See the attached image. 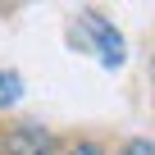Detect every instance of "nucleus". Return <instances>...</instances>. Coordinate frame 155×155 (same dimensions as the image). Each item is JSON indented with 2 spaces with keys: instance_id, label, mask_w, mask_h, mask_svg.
I'll list each match as a JSON object with an SVG mask.
<instances>
[{
  "instance_id": "obj_5",
  "label": "nucleus",
  "mask_w": 155,
  "mask_h": 155,
  "mask_svg": "<svg viewBox=\"0 0 155 155\" xmlns=\"http://www.w3.org/2000/svg\"><path fill=\"white\" fill-rule=\"evenodd\" d=\"M64 155H105V150H101L96 141H78V146H68Z\"/></svg>"
},
{
  "instance_id": "obj_1",
  "label": "nucleus",
  "mask_w": 155,
  "mask_h": 155,
  "mask_svg": "<svg viewBox=\"0 0 155 155\" xmlns=\"http://www.w3.org/2000/svg\"><path fill=\"white\" fill-rule=\"evenodd\" d=\"M78 23L91 32V41H96V55H101V64H105V68H123V59H128V46H123V37H119V28H114L110 18H101L96 9H78Z\"/></svg>"
},
{
  "instance_id": "obj_3",
  "label": "nucleus",
  "mask_w": 155,
  "mask_h": 155,
  "mask_svg": "<svg viewBox=\"0 0 155 155\" xmlns=\"http://www.w3.org/2000/svg\"><path fill=\"white\" fill-rule=\"evenodd\" d=\"M18 96H23V78L18 73H0V110L18 105Z\"/></svg>"
},
{
  "instance_id": "obj_2",
  "label": "nucleus",
  "mask_w": 155,
  "mask_h": 155,
  "mask_svg": "<svg viewBox=\"0 0 155 155\" xmlns=\"http://www.w3.org/2000/svg\"><path fill=\"white\" fill-rule=\"evenodd\" d=\"M5 155H55L50 150V132L37 123H23L5 137Z\"/></svg>"
},
{
  "instance_id": "obj_4",
  "label": "nucleus",
  "mask_w": 155,
  "mask_h": 155,
  "mask_svg": "<svg viewBox=\"0 0 155 155\" xmlns=\"http://www.w3.org/2000/svg\"><path fill=\"white\" fill-rule=\"evenodd\" d=\"M114 155H155V141H150V137H132V141H123Z\"/></svg>"
}]
</instances>
